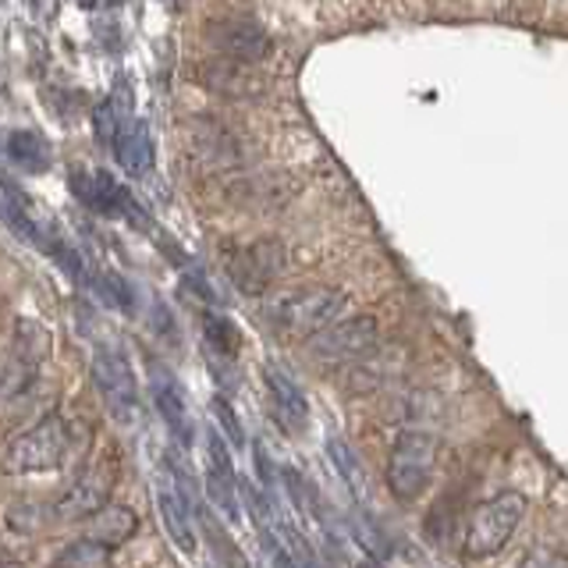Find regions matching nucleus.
<instances>
[{
    "instance_id": "nucleus-11",
    "label": "nucleus",
    "mask_w": 568,
    "mask_h": 568,
    "mask_svg": "<svg viewBox=\"0 0 568 568\" xmlns=\"http://www.w3.org/2000/svg\"><path fill=\"white\" fill-rule=\"evenodd\" d=\"M114 487V469L111 462H100V466H89L75 484L64 490V497L53 505V519L64 523H82L93 511H100L106 505V494Z\"/></svg>"
},
{
    "instance_id": "nucleus-14",
    "label": "nucleus",
    "mask_w": 568,
    "mask_h": 568,
    "mask_svg": "<svg viewBox=\"0 0 568 568\" xmlns=\"http://www.w3.org/2000/svg\"><path fill=\"white\" fill-rule=\"evenodd\" d=\"M71 189L75 195L93 210H103V213H129L132 210V200L129 192H124L111 174L106 171H85V168H75L71 171Z\"/></svg>"
},
{
    "instance_id": "nucleus-18",
    "label": "nucleus",
    "mask_w": 568,
    "mask_h": 568,
    "mask_svg": "<svg viewBox=\"0 0 568 568\" xmlns=\"http://www.w3.org/2000/svg\"><path fill=\"white\" fill-rule=\"evenodd\" d=\"M203 79L210 82V89L227 97H253L260 93V79L248 71V64L239 61H227V58H213L203 64Z\"/></svg>"
},
{
    "instance_id": "nucleus-7",
    "label": "nucleus",
    "mask_w": 568,
    "mask_h": 568,
    "mask_svg": "<svg viewBox=\"0 0 568 568\" xmlns=\"http://www.w3.org/2000/svg\"><path fill=\"white\" fill-rule=\"evenodd\" d=\"M40 331L32 324V320H22L14 331V342L11 348L0 352V405L14 402L18 395H26L36 381V369H40V359H43V348L32 345V334Z\"/></svg>"
},
{
    "instance_id": "nucleus-21",
    "label": "nucleus",
    "mask_w": 568,
    "mask_h": 568,
    "mask_svg": "<svg viewBox=\"0 0 568 568\" xmlns=\"http://www.w3.org/2000/svg\"><path fill=\"white\" fill-rule=\"evenodd\" d=\"M53 568H114V550H106V547L82 537L61 550V558Z\"/></svg>"
},
{
    "instance_id": "nucleus-23",
    "label": "nucleus",
    "mask_w": 568,
    "mask_h": 568,
    "mask_svg": "<svg viewBox=\"0 0 568 568\" xmlns=\"http://www.w3.org/2000/svg\"><path fill=\"white\" fill-rule=\"evenodd\" d=\"M47 519H53V508L47 505H32V501H22V505H14L8 511V523L18 529V532H36V529H43Z\"/></svg>"
},
{
    "instance_id": "nucleus-1",
    "label": "nucleus",
    "mask_w": 568,
    "mask_h": 568,
    "mask_svg": "<svg viewBox=\"0 0 568 568\" xmlns=\"http://www.w3.org/2000/svg\"><path fill=\"white\" fill-rule=\"evenodd\" d=\"M71 452H75L71 423L61 413H50L8 444V452L0 455V469L11 476L53 473L71 458Z\"/></svg>"
},
{
    "instance_id": "nucleus-8",
    "label": "nucleus",
    "mask_w": 568,
    "mask_h": 568,
    "mask_svg": "<svg viewBox=\"0 0 568 568\" xmlns=\"http://www.w3.org/2000/svg\"><path fill=\"white\" fill-rule=\"evenodd\" d=\"M206 40L221 58L239 64H260L271 53V36L253 18H217L210 22Z\"/></svg>"
},
{
    "instance_id": "nucleus-10",
    "label": "nucleus",
    "mask_w": 568,
    "mask_h": 568,
    "mask_svg": "<svg viewBox=\"0 0 568 568\" xmlns=\"http://www.w3.org/2000/svg\"><path fill=\"white\" fill-rule=\"evenodd\" d=\"M206 494H210V505H217L224 511V519L235 526L242 523V494H239V476L235 466H231V448L224 444L221 434H206Z\"/></svg>"
},
{
    "instance_id": "nucleus-26",
    "label": "nucleus",
    "mask_w": 568,
    "mask_h": 568,
    "mask_svg": "<svg viewBox=\"0 0 568 568\" xmlns=\"http://www.w3.org/2000/svg\"><path fill=\"white\" fill-rule=\"evenodd\" d=\"M213 408H217V416H221V423H224V430H227V437L235 440V444H242V426H239V419H235V413L217 398L213 402Z\"/></svg>"
},
{
    "instance_id": "nucleus-12",
    "label": "nucleus",
    "mask_w": 568,
    "mask_h": 568,
    "mask_svg": "<svg viewBox=\"0 0 568 568\" xmlns=\"http://www.w3.org/2000/svg\"><path fill=\"white\" fill-rule=\"evenodd\" d=\"M281 260H284V253L277 242H256V245L239 248L235 260L227 263V274L245 295H260L266 284L277 277Z\"/></svg>"
},
{
    "instance_id": "nucleus-27",
    "label": "nucleus",
    "mask_w": 568,
    "mask_h": 568,
    "mask_svg": "<svg viewBox=\"0 0 568 568\" xmlns=\"http://www.w3.org/2000/svg\"><path fill=\"white\" fill-rule=\"evenodd\" d=\"M85 8H93V4H121V0H82Z\"/></svg>"
},
{
    "instance_id": "nucleus-15",
    "label": "nucleus",
    "mask_w": 568,
    "mask_h": 568,
    "mask_svg": "<svg viewBox=\"0 0 568 568\" xmlns=\"http://www.w3.org/2000/svg\"><path fill=\"white\" fill-rule=\"evenodd\" d=\"M153 405H156V416L164 419L168 434L178 440V448L189 452L192 444H195V423H192V413H189L182 390H178L171 381L156 377L153 381Z\"/></svg>"
},
{
    "instance_id": "nucleus-17",
    "label": "nucleus",
    "mask_w": 568,
    "mask_h": 568,
    "mask_svg": "<svg viewBox=\"0 0 568 568\" xmlns=\"http://www.w3.org/2000/svg\"><path fill=\"white\" fill-rule=\"evenodd\" d=\"M114 156L118 164L132 178H146L153 171V135L142 121H129L114 139Z\"/></svg>"
},
{
    "instance_id": "nucleus-3",
    "label": "nucleus",
    "mask_w": 568,
    "mask_h": 568,
    "mask_svg": "<svg viewBox=\"0 0 568 568\" xmlns=\"http://www.w3.org/2000/svg\"><path fill=\"white\" fill-rule=\"evenodd\" d=\"M434 466H437V440L419 430L402 434L384 466L387 490L395 494L402 505L416 501V497H423V490L430 487Z\"/></svg>"
},
{
    "instance_id": "nucleus-28",
    "label": "nucleus",
    "mask_w": 568,
    "mask_h": 568,
    "mask_svg": "<svg viewBox=\"0 0 568 568\" xmlns=\"http://www.w3.org/2000/svg\"><path fill=\"white\" fill-rule=\"evenodd\" d=\"M0 568H26V565H18V561H0Z\"/></svg>"
},
{
    "instance_id": "nucleus-29",
    "label": "nucleus",
    "mask_w": 568,
    "mask_h": 568,
    "mask_svg": "<svg viewBox=\"0 0 568 568\" xmlns=\"http://www.w3.org/2000/svg\"><path fill=\"white\" fill-rule=\"evenodd\" d=\"M366 568H369V565H366Z\"/></svg>"
},
{
    "instance_id": "nucleus-4",
    "label": "nucleus",
    "mask_w": 568,
    "mask_h": 568,
    "mask_svg": "<svg viewBox=\"0 0 568 568\" xmlns=\"http://www.w3.org/2000/svg\"><path fill=\"white\" fill-rule=\"evenodd\" d=\"M89 373H93V387L106 408V416H111L118 426H132L142 413V405H139V381H135L129 355L121 348L100 345L93 352V366H89Z\"/></svg>"
},
{
    "instance_id": "nucleus-2",
    "label": "nucleus",
    "mask_w": 568,
    "mask_h": 568,
    "mask_svg": "<svg viewBox=\"0 0 568 568\" xmlns=\"http://www.w3.org/2000/svg\"><path fill=\"white\" fill-rule=\"evenodd\" d=\"M529 511V501L526 494L519 490H501L497 497H490L487 505H479L469 519V529H466V555L469 558H494L501 555L508 547V540L515 537V529L523 526Z\"/></svg>"
},
{
    "instance_id": "nucleus-25",
    "label": "nucleus",
    "mask_w": 568,
    "mask_h": 568,
    "mask_svg": "<svg viewBox=\"0 0 568 568\" xmlns=\"http://www.w3.org/2000/svg\"><path fill=\"white\" fill-rule=\"evenodd\" d=\"M519 568H565V558L558 550H547V547H537L532 555H526L519 561Z\"/></svg>"
},
{
    "instance_id": "nucleus-24",
    "label": "nucleus",
    "mask_w": 568,
    "mask_h": 568,
    "mask_svg": "<svg viewBox=\"0 0 568 568\" xmlns=\"http://www.w3.org/2000/svg\"><path fill=\"white\" fill-rule=\"evenodd\" d=\"M93 129H97V139L103 142V146H114V139H118V132L124 129V124L114 118L111 106L100 103L97 111H93Z\"/></svg>"
},
{
    "instance_id": "nucleus-16",
    "label": "nucleus",
    "mask_w": 568,
    "mask_h": 568,
    "mask_svg": "<svg viewBox=\"0 0 568 568\" xmlns=\"http://www.w3.org/2000/svg\"><path fill=\"white\" fill-rule=\"evenodd\" d=\"M135 529H139V519H135L132 508L106 501L100 511H93L85 519V540H93V544H100L106 550H114L121 544H129L135 537Z\"/></svg>"
},
{
    "instance_id": "nucleus-20",
    "label": "nucleus",
    "mask_w": 568,
    "mask_h": 568,
    "mask_svg": "<svg viewBox=\"0 0 568 568\" xmlns=\"http://www.w3.org/2000/svg\"><path fill=\"white\" fill-rule=\"evenodd\" d=\"M327 452H331V462H334L337 476L345 479V490H352L355 501H363L366 479H363V466H359V458H355V452L348 448V440H342V437H331V440H327Z\"/></svg>"
},
{
    "instance_id": "nucleus-5",
    "label": "nucleus",
    "mask_w": 568,
    "mask_h": 568,
    "mask_svg": "<svg viewBox=\"0 0 568 568\" xmlns=\"http://www.w3.org/2000/svg\"><path fill=\"white\" fill-rule=\"evenodd\" d=\"M345 306H348V295L337 288H302V292L277 298L271 306V320L284 334L313 337L324 327H331L334 320L345 313Z\"/></svg>"
},
{
    "instance_id": "nucleus-19",
    "label": "nucleus",
    "mask_w": 568,
    "mask_h": 568,
    "mask_svg": "<svg viewBox=\"0 0 568 568\" xmlns=\"http://www.w3.org/2000/svg\"><path fill=\"white\" fill-rule=\"evenodd\" d=\"M8 156L32 174H43L50 168V146L43 142V135H36L29 129H18L8 135Z\"/></svg>"
},
{
    "instance_id": "nucleus-13",
    "label": "nucleus",
    "mask_w": 568,
    "mask_h": 568,
    "mask_svg": "<svg viewBox=\"0 0 568 568\" xmlns=\"http://www.w3.org/2000/svg\"><path fill=\"white\" fill-rule=\"evenodd\" d=\"M263 384H266V395H271L277 423L284 430H302V426L310 423V398H306V390L292 381V373L281 369L277 363H266Z\"/></svg>"
},
{
    "instance_id": "nucleus-6",
    "label": "nucleus",
    "mask_w": 568,
    "mask_h": 568,
    "mask_svg": "<svg viewBox=\"0 0 568 568\" xmlns=\"http://www.w3.org/2000/svg\"><path fill=\"white\" fill-rule=\"evenodd\" d=\"M156 508L160 519H164L168 537L174 540V547L182 555H195V494H192V479L185 476V469L178 466V458L164 455V469L156 476Z\"/></svg>"
},
{
    "instance_id": "nucleus-9",
    "label": "nucleus",
    "mask_w": 568,
    "mask_h": 568,
    "mask_svg": "<svg viewBox=\"0 0 568 568\" xmlns=\"http://www.w3.org/2000/svg\"><path fill=\"white\" fill-rule=\"evenodd\" d=\"M377 320L373 316H348L334 320L331 327L313 334V355L320 359H359V355L377 348Z\"/></svg>"
},
{
    "instance_id": "nucleus-22",
    "label": "nucleus",
    "mask_w": 568,
    "mask_h": 568,
    "mask_svg": "<svg viewBox=\"0 0 568 568\" xmlns=\"http://www.w3.org/2000/svg\"><path fill=\"white\" fill-rule=\"evenodd\" d=\"M203 337H206V345L213 348V355H221V359H235L239 331H235V324H231L227 316L203 313Z\"/></svg>"
}]
</instances>
